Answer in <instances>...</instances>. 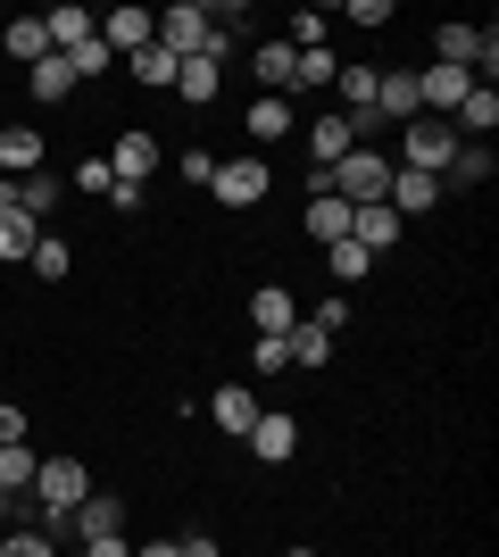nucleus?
Here are the masks:
<instances>
[{"label":"nucleus","mask_w":499,"mask_h":557,"mask_svg":"<svg viewBox=\"0 0 499 557\" xmlns=\"http://www.w3.org/2000/svg\"><path fill=\"white\" fill-rule=\"evenodd\" d=\"M250 134H259V141H284V134H291V92L250 100Z\"/></svg>","instance_id":"b1692460"},{"label":"nucleus","mask_w":499,"mask_h":557,"mask_svg":"<svg viewBox=\"0 0 499 557\" xmlns=\"http://www.w3.org/2000/svg\"><path fill=\"white\" fill-rule=\"evenodd\" d=\"M125 67H134V84H175V67H184V59H166L159 42H142L134 59H125Z\"/></svg>","instance_id":"7c9ffc66"},{"label":"nucleus","mask_w":499,"mask_h":557,"mask_svg":"<svg viewBox=\"0 0 499 557\" xmlns=\"http://www.w3.org/2000/svg\"><path fill=\"white\" fill-rule=\"evenodd\" d=\"M209 417H216V433H241V442H250V424H259L266 408H259V399H250V392H241V383H216Z\"/></svg>","instance_id":"2eb2a0df"},{"label":"nucleus","mask_w":499,"mask_h":557,"mask_svg":"<svg viewBox=\"0 0 499 557\" xmlns=\"http://www.w3.org/2000/svg\"><path fill=\"white\" fill-rule=\"evenodd\" d=\"M92 34H100L109 50H117V59H134L142 42H159V17H150V9H109V17H100Z\"/></svg>","instance_id":"1a4fd4ad"},{"label":"nucleus","mask_w":499,"mask_h":557,"mask_svg":"<svg viewBox=\"0 0 499 557\" xmlns=\"http://www.w3.org/2000/svg\"><path fill=\"white\" fill-rule=\"evenodd\" d=\"M499 59V34L491 25H441V34H433V67H491Z\"/></svg>","instance_id":"7ed1b4c3"},{"label":"nucleus","mask_w":499,"mask_h":557,"mask_svg":"<svg viewBox=\"0 0 499 557\" xmlns=\"http://www.w3.org/2000/svg\"><path fill=\"white\" fill-rule=\"evenodd\" d=\"M34 466H42L34 449H25V442H9V449H0V491H34Z\"/></svg>","instance_id":"2f4dec72"},{"label":"nucleus","mask_w":499,"mask_h":557,"mask_svg":"<svg viewBox=\"0 0 499 557\" xmlns=\"http://www.w3.org/2000/svg\"><path fill=\"white\" fill-rule=\"evenodd\" d=\"M291 67H300V50H291V42H259V84H284V92H291Z\"/></svg>","instance_id":"473e14b6"},{"label":"nucleus","mask_w":499,"mask_h":557,"mask_svg":"<svg viewBox=\"0 0 499 557\" xmlns=\"http://www.w3.org/2000/svg\"><path fill=\"white\" fill-rule=\"evenodd\" d=\"M0 50H9L17 67H42V59H50V34H42V17H17L9 34H0Z\"/></svg>","instance_id":"aec40b11"},{"label":"nucleus","mask_w":499,"mask_h":557,"mask_svg":"<svg viewBox=\"0 0 499 557\" xmlns=\"http://www.w3.org/2000/svg\"><path fill=\"white\" fill-rule=\"evenodd\" d=\"M250 367H259V374H284V342H266V333H259V349H250Z\"/></svg>","instance_id":"79ce46f5"},{"label":"nucleus","mask_w":499,"mask_h":557,"mask_svg":"<svg viewBox=\"0 0 499 557\" xmlns=\"http://www.w3.org/2000/svg\"><path fill=\"white\" fill-rule=\"evenodd\" d=\"M350 25H391V0H350Z\"/></svg>","instance_id":"a19ab883"},{"label":"nucleus","mask_w":499,"mask_h":557,"mask_svg":"<svg viewBox=\"0 0 499 557\" xmlns=\"http://www.w3.org/2000/svg\"><path fill=\"white\" fill-rule=\"evenodd\" d=\"M309 233L325 242V250H333V242H350V200H333V191H309Z\"/></svg>","instance_id":"a211bd4d"},{"label":"nucleus","mask_w":499,"mask_h":557,"mask_svg":"<svg viewBox=\"0 0 499 557\" xmlns=\"http://www.w3.org/2000/svg\"><path fill=\"white\" fill-rule=\"evenodd\" d=\"M75 191H84V200H109V191H117L109 159H84V166H75Z\"/></svg>","instance_id":"c9c22d12"},{"label":"nucleus","mask_w":499,"mask_h":557,"mask_svg":"<svg viewBox=\"0 0 499 557\" xmlns=\"http://www.w3.org/2000/svg\"><path fill=\"white\" fill-rule=\"evenodd\" d=\"M216 67H225V50H209V59H184V67H175V92H184L191 109H200V100H216Z\"/></svg>","instance_id":"4be33fe9"},{"label":"nucleus","mask_w":499,"mask_h":557,"mask_svg":"<svg viewBox=\"0 0 499 557\" xmlns=\"http://www.w3.org/2000/svg\"><path fill=\"white\" fill-rule=\"evenodd\" d=\"M333 275H341V283H366V267H375V258H366V250H358V242H333Z\"/></svg>","instance_id":"4c0bfd02"},{"label":"nucleus","mask_w":499,"mask_h":557,"mask_svg":"<svg viewBox=\"0 0 499 557\" xmlns=\"http://www.w3.org/2000/svg\"><path fill=\"white\" fill-rule=\"evenodd\" d=\"M67 67H75V84H92V75H109V67H117V50H109V42L92 34V42H75V50H67Z\"/></svg>","instance_id":"c756f323"},{"label":"nucleus","mask_w":499,"mask_h":557,"mask_svg":"<svg viewBox=\"0 0 499 557\" xmlns=\"http://www.w3.org/2000/svg\"><path fill=\"white\" fill-rule=\"evenodd\" d=\"M491 125H499V92H491V84H475V92L458 100V134H475V141H491Z\"/></svg>","instance_id":"5701e85b"},{"label":"nucleus","mask_w":499,"mask_h":557,"mask_svg":"<svg viewBox=\"0 0 499 557\" xmlns=\"http://www.w3.org/2000/svg\"><path fill=\"white\" fill-rule=\"evenodd\" d=\"M325 175H333V200H350V209H366V200L391 191V159H375V150H350V159L325 166Z\"/></svg>","instance_id":"f03ea898"},{"label":"nucleus","mask_w":499,"mask_h":557,"mask_svg":"<svg viewBox=\"0 0 499 557\" xmlns=\"http://www.w3.org/2000/svg\"><path fill=\"white\" fill-rule=\"evenodd\" d=\"M34 166H42V125H0V175L17 184Z\"/></svg>","instance_id":"ddd939ff"},{"label":"nucleus","mask_w":499,"mask_h":557,"mask_svg":"<svg viewBox=\"0 0 499 557\" xmlns=\"http://www.w3.org/2000/svg\"><path fill=\"white\" fill-rule=\"evenodd\" d=\"M84 557H134V549H125V533H100V541H84Z\"/></svg>","instance_id":"37998d69"},{"label":"nucleus","mask_w":499,"mask_h":557,"mask_svg":"<svg viewBox=\"0 0 499 557\" xmlns=\"http://www.w3.org/2000/svg\"><path fill=\"white\" fill-rule=\"evenodd\" d=\"M300 325H316V333L333 342V333L350 325V292H333V300H316V317H300Z\"/></svg>","instance_id":"e433bc0d"},{"label":"nucleus","mask_w":499,"mask_h":557,"mask_svg":"<svg viewBox=\"0 0 499 557\" xmlns=\"http://www.w3.org/2000/svg\"><path fill=\"white\" fill-rule=\"evenodd\" d=\"M34 242H42V225L25 209H0V258H34Z\"/></svg>","instance_id":"cd10ccee"},{"label":"nucleus","mask_w":499,"mask_h":557,"mask_svg":"<svg viewBox=\"0 0 499 557\" xmlns=\"http://www.w3.org/2000/svg\"><path fill=\"white\" fill-rule=\"evenodd\" d=\"M250 325H259L266 342H284V333L300 325V300H291L284 283H266V292H250Z\"/></svg>","instance_id":"9b49d317"},{"label":"nucleus","mask_w":499,"mask_h":557,"mask_svg":"<svg viewBox=\"0 0 499 557\" xmlns=\"http://www.w3.org/2000/svg\"><path fill=\"white\" fill-rule=\"evenodd\" d=\"M383 200H391V216H400V225H416V216H425L433 200H441V175H416V166H391V191H383Z\"/></svg>","instance_id":"6e6552de"},{"label":"nucleus","mask_w":499,"mask_h":557,"mask_svg":"<svg viewBox=\"0 0 499 557\" xmlns=\"http://www.w3.org/2000/svg\"><path fill=\"white\" fill-rule=\"evenodd\" d=\"M450 159H458V125H450V116H416V125H408V159H400V166L441 175Z\"/></svg>","instance_id":"20e7f679"},{"label":"nucleus","mask_w":499,"mask_h":557,"mask_svg":"<svg viewBox=\"0 0 499 557\" xmlns=\"http://www.w3.org/2000/svg\"><path fill=\"white\" fill-rule=\"evenodd\" d=\"M309 150H316V166H341V159L358 150V141H350V116H341V109L316 116V125H309Z\"/></svg>","instance_id":"f3484780"},{"label":"nucleus","mask_w":499,"mask_h":557,"mask_svg":"<svg viewBox=\"0 0 499 557\" xmlns=\"http://www.w3.org/2000/svg\"><path fill=\"white\" fill-rule=\"evenodd\" d=\"M59 191H67V184H59V175H50V166H34V175H17V209L34 216V225H42V216L59 209Z\"/></svg>","instance_id":"412c9836"},{"label":"nucleus","mask_w":499,"mask_h":557,"mask_svg":"<svg viewBox=\"0 0 499 557\" xmlns=\"http://www.w3.org/2000/svg\"><path fill=\"white\" fill-rule=\"evenodd\" d=\"M333 92L350 100L341 116H358V109H375V67H333Z\"/></svg>","instance_id":"c85d7f7f"},{"label":"nucleus","mask_w":499,"mask_h":557,"mask_svg":"<svg viewBox=\"0 0 499 557\" xmlns=\"http://www.w3.org/2000/svg\"><path fill=\"white\" fill-rule=\"evenodd\" d=\"M59 533H75V541H100V533H125V508L109 499V491H84L67 516H59Z\"/></svg>","instance_id":"39448f33"},{"label":"nucleus","mask_w":499,"mask_h":557,"mask_svg":"<svg viewBox=\"0 0 499 557\" xmlns=\"http://www.w3.org/2000/svg\"><path fill=\"white\" fill-rule=\"evenodd\" d=\"M159 50L166 59H209V50H225V25H216L200 0H175L159 17Z\"/></svg>","instance_id":"f257e3e1"},{"label":"nucleus","mask_w":499,"mask_h":557,"mask_svg":"<svg viewBox=\"0 0 499 557\" xmlns=\"http://www.w3.org/2000/svg\"><path fill=\"white\" fill-rule=\"evenodd\" d=\"M284 367H333V342L316 325H291L284 333Z\"/></svg>","instance_id":"393cba45"},{"label":"nucleus","mask_w":499,"mask_h":557,"mask_svg":"<svg viewBox=\"0 0 499 557\" xmlns=\"http://www.w3.org/2000/svg\"><path fill=\"white\" fill-rule=\"evenodd\" d=\"M291 84H333V50H300V67H291Z\"/></svg>","instance_id":"58836bf2"},{"label":"nucleus","mask_w":499,"mask_h":557,"mask_svg":"<svg viewBox=\"0 0 499 557\" xmlns=\"http://www.w3.org/2000/svg\"><path fill=\"white\" fill-rule=\"evenodd\" d=\"M375 116L383 125H391V116H400V125H416V67H400V75H375Z\"/></svg>","instance_id":"4468645a"},{"label":"nucleus","mask_w":499,"mask_h":557,"mask_svg":"<svg viewBox=\"0 0 499 557\" xmlns=\"http://www.w3.org/2000/svg\"><path fill=\"white\" fill-rule=\"evenodd\" d=\"M9 442H25V417H17V408H0V449H9Z\"/></svg>","instance_id":"a18cd8bd"},{"label":"nucleus","mask_w":499,"mask_h":557,"mask_svg":"<svg viewBox=\"0 0 499 557\" xmlns=\"http://www.w3.org/2000/svg\"><path fill=\"white\" fill-rule=\"evenodd\" d=\"M0 557H59V549H50V533H34V524H9V533H0Z\"/></svg>","instance_id":"f704fd0d"},{"label":"nucleus","mask_w":499,"mask_h":557,"mask_svg":"<svg viewBox=\"0 0 499 557\" xmlns=\"http://www.w3.org/2000/svg\"><path fill=\"white\" fill-rule=\"evenodd\" d=\"M250 449H259L266 466H284L291 449H300V417H284V408H275V417H259V424H250Z\"/></svg>","instance_id":"dca6fc26"},{"label":"nucleus","mask_w":499,"mask_h":557,"mask_svg":"<svg viewBox=\"0 0 499 557\" xmlns=\"http://www.w3.org/2000/svg\"><path fill=\"white\" fill-rule=\"evenodd\" d=\"M491 141H458V159L450 166H441V191H450V184H491Z\"/></svg>","instance_id":"6ab92c4d"},{"label":"nucleus","mask_w":499,"mask_h":557,"mask_svg":"<svg viewBox=\"0 0 499 557\" xmlns=\"http://www.w3.org/2000/svg\"><path fill=\"white\" fill-rule=\"evenodd\" d=\"M284 557H316V549H284Z\"/></svg>","instance_id":"de8ad7c7"},{"label":"nucleus","mask_w":499,"mask_h":557,"mask_svg":"<svg viewBox=\"0 0 499 557\" xmlns=\"http://www.w3.org/2000/svg\"><path fill=\"white\" fill-rule=\"evenodd\" d=\"M25 75H34V100H67V92H75V67H67V50H50L42 67H25Z\"/></svg>","instance_id":"bb28decb"},{"label":"nucleus","mask_w":499,"mask_h":557,"mask_svg":"<svg viewBox=\"0 0 499 557\" xmlns=\"http://www.w3.org/2000/svg\"><path fill=\"white\" fill-rule=\"evenodd\" d=\"M134 557H184V549H175V541H150V549H134Z\"/></svg>","instance_id":"49530a36"},{"label":"nucleus","mask_w":499,"mask_h":557,"mask_svg":"<svg viewBox=\"0 0 499 557\" xmlns=\"http://www.w3.org/2000/svg\"><path fill=\"white\" fill-rule=\"evenodd\" d=\"M175 549H184V557H216V533H184Z\"/></svg>","instance_id":"c03bdc74"},{"label":"nucleus","mask_w":499,"mask_h":557,"mask_svg":"<svg viewBox=\"0 0 499 557\" xmlns=\"http://www.w3.org/2000/svg\"><path fill=\"white\" fill-rule=\"evenodd\" d=\"M92 25L100 17H84V9H50L42 34H50V50H75V42H92Z\"/></svg>","instance_id":"a878e982"},{"label":"nucleus","mask_w":499,"mask_h":557,"mask_svg":"<svg viewBox=\"0 0 499 557\" xmlns=\"http://www.w3.org/2000/svg\"><path fill=\"white\" fill-rule=\"evenodd\" d=\"M400 216H391V200H366V209H350V242H358V250H366V258H383V250H391V242H400Z\"/></svg>","instance_id":"9d476101"},{"label":"nucleus","mask_w":499,"mask_h":557,"mask_svg":"<svg viewBox=\"0 0 499 557\" xmlns=\"http://www.w3.org/2000/svg\"><path fill=\"white\" fill-rule=\"evenodd\" d=\"M175 166H184V184H216V150H184Z\"/></svg>","instance_id":"ea45409f"},{"label":"nucleus","mask_w":499,"mask_h":557,"mask_svg":"<svg viewBox=\"0 0 499 557\" xmlns=\"http://www.w3.org/2000/svg\"><path fill=\"white\" fill-rule=\"evenodd\" d=\"M150 166H159V141H150V134H117V150H109V175L142 191V184H150Z\"/></svg>","instance_id":"f8f14e48"},{"label":"nucleus","mask_w":499,"mask_h":557,"mask_svg":"<svg viewBox=\"0 0 499 557\" xmlns=\"http://www.w3.org/2000/svg\"><path fill=\"white\" fill-rule=\"evenodd\" d=\"M475 84H483V75H466V67H425V75H416V109H425V116H450Z\"/></svg>","instance_id":"0eeeda50"},{"label":"nucleus","mask_w":499,"mask_h":557,"mask_svg":"<svg viewBox=\"0 0 499 557\" xmlns=\"http://www.w3.org/2000/svg\"><path fill=\"white\" fill-rule=\"evenodd\" d=\"M25 267H34V275H42V283H59V275H67V267H75V258H67V242H59V233H42Z\"/></svg>","instance_id":"72a5a7b5"},{"label":"nucleus","mask_w":499,"mask_h":557,"mask_svg":"<svg viewBox=\"0 0 499 557\" xmlns=\"http://www.w3.org/2000/svg\"><path fill=\"white\" fill-rule=\"evenodd\" d=\"M216 200H225V209H259L266 200V159H216Z\"/></svg>","instance_id":"423d86ee"}]
</instances>
